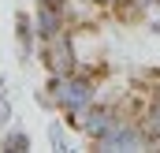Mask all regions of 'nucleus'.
Segmentation results:
<instances>
[{
	"label": "nucleus",
	"mask_w": 160,
	"mask_h": 153,
	"mask_svg": "<svg viewBox=\"0 0 160 153\" xmlns=\"http://www.w3.org/2000/svg\"><path fill=\"white\" fill-rule=\"evenodd\" d=\"M48 90L56 97V108L71 119H78L93 101H97V78L82 75V71H71V75H48Z\"/></svg>",
	"instance_id": "nucleus-1"
},
{
	"label": "nucleus",
	"mask_w": 160,
	"mask_h": 153,
	"mask_svg": "<svg viewBox=\"0 0 160 153\" xmlns=\"http://www.w3.org/2000/svg\"><path fill=\"white\" fill-rule=\"evenodd\" d=\"M97 150H108V153H119V150H149V138H145V131H142V123L138 119H130V116H116V123L93 142Z\"/></svg>",
	"instance_id": "nucleus-2"
},
{
	"label": "nucleus",
	"mask_w": 160,
	"mask_h": 153,
	"mask_svg": "<svg viewBox=\"0 0 160 153\" xmlns=\"http://www.w3.org/2000/svg\"><path fill=\"white\" fill-rule=\"evenodd\" d=\"M41 60H45V67H48V75H71L75 71V30H60V34H52V38L41 41Z\"/></svg>",
	"instance_id": "nucleus-3"
},
{
	"label": "nucleus",
	"mask_w": 160,
	"mask_h": 153,
	"mask_svg": "<svg viewBox=\"0 0 160 153\" xmlns=\"http://www.w3.org/2000/svg\"><path fill=\"white\" fill-rule=\"evenodd\" d=\"M116 116H119V108H116V105H97V101H93V105H89L78 119H71V127H75V131H82L89 142H97V138H101V135L116 123Z\"/></svg>",
	"instance_id": "nucleus-4"
},
{
	"label": "nucleus",
	"mask_w": 160,
	"mask_h": 153,
	"mask_svg": "<svg viewBox=\"0 0 160 153\" xmlns=\"http://www.w3.org/2000/svg\"><path fill=\"white\" fill-rule=\"evenodd\" d=\"M60 30H71V23H67L63 8H48V4H38V8H34V34H38V41L52 38V34H60Z\"/></svg>",
	"instance_id": "nucleus-5"
},
{
	"label": "nucleus",
	"mask_w": 160,
	"mask_h": 153,
	"mask_svg": "<svg viewBox=\"0 0 160 153\" xmlns=\"http://www.w3.org/2000/svg\"><path fill=\"white\" fill-rule=\"evenodd\" d=\"M63 15H67L71 30H86L89 23L101 19V0H67L63 4Z\"/></svg>",
	"instance_id": "nucleus-6"
},
{
	"label": "nucleus",
	"mask_w": 160,
	"mask_h": 153,
	"mask_svg": "<svg viewBox=\"0 0 160 153\" xmlns=\"http://www.w3.org/2000/svg\"><path fill=\"white\" fill-rule=\"evenodd\" d=\"M15 38H19V52H22V56H34V52H38L34 15H26V11H19V15H15Z\"/></svg>",
	"instance_id": "nucleus-7"
},
{
	"label": "nucleus",
	"mask_w": 160,
	"mask_h": 153,
	"mask_svg": "<svg viewBox=\"0 0 160 153\" xmlns=\"http://www.w3.org/2000/svg\"><path fill=\"white\" fill-rule=\"evenodd\" d=\"M0 150H8V153H26V150H30V135L19 131V127H11V131H4V138H0Z\"/></svg>",
	"instance_id": "nucleus-8"
},
{
	"label": "nucleus",
	"mask_w": 160,
	"mask_h": 153,
	"mask_svg": "<svg viewBox=\"0 0 160 153\" xmlns=\"http://www.w3.org/2000/svg\"><path fill=\"white\" fill-rule=\"evenodd\" d=\"M160 0H123V15H149V8Z\"/></svg>",
	"instance_id": "nucleus-9"
},
{
	"label": "nucleus",
	"mask_w": 160,
	"mask_h": 153,
	"mask_svg": "<svg viewBox=\"0 0 160 153\" xmlns=\"http://www.w3.org/2000/svg\"><path fill=\"white\" fill-rule=\"evenodd\" d=\"M48 146H52V150H67V135H63V123H48Z\"/></svg>",
	"instance_id": "nucleus-10"
},
{
	"label": "nucleus",
	"mask_w": 160,
	"mask_h": 153,
	"mask_svg": "<svg viewBox=\"0 0 160 153\" xmlns=\"http://www.w3.org/2000/svg\"><path fill=\"white\" fill-rule=\"evenodd\" d=\"M34 101H38L41 108H56V97H52V90L45 86V90H34Z\"/></svg>",
	"instance_id": "nucleus-11"
},
{
	"label": "nucleus",
	"mask_w": 160,
	"mask_h": 153,
	"mask_svg": "<svg viewBox=\"0 0 160 153\" xmlns=\"http://www.w3.org/2000/svg\"><path fill=\"white\" fill-rule=\"evenodd\" d=\"M11 123V105H8V97L0 93V127H8Z\"/></svg>",
	"instance_id": "nucleus-12"
},
{
	"label": "nucleus",
	"mask_w": 160,
	"mask_h": 153,
	"mask_svg": "<svg viewBox=\"0 0 160 153\" xmlns=\"http://www.w3.org/2000/svg\"><path fill=\"white\" fill-rule=\"evenodd\" d=\"M38 4H48V8H63L67 0H38Z\"/></svg>",
	"instance_id": "nucleus-13"
},
{
	"label": "nucleus",
	"mask_w": 160,
	"mask_h": 153,
	"mask_svg": "<svg viewBox=\"0 0 160 153\" xmlns=\"http://www.w3.org/2000/svg\"><path fill=\"white\" fill-rule=\"evenodd\" d=\"M0 93H4V75H0Z\"/></svg>",
	"instance_id": "nucleus-14"
}]
</instances>
